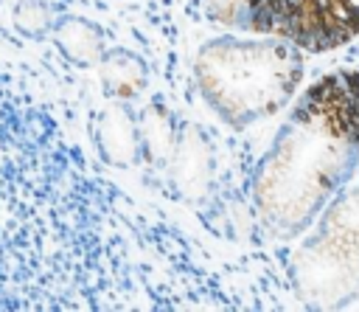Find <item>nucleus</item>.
I'll return each mask as SVG.
<instances>
[{
	"mask_svg": "<svg viewBox=\"0 0 359 312\" xmlns=\"http://www.w3.org/2000/svg\"><path fill=\"white\" fill-rule=\"evenodd\" d=\"M359 166V70L317 79L294 104L252 177V202L272 236L309 230Z\"/></svg>",
	"mask_w": 359,
	"mask_h": 312,
	"instance_id": "obj_1",
	"label": "nucleus"
},
{
	"mask_svg": "<svg viewBox=\"0 0 359 312\" xmlns=\"http://www.w3.org/2000/svg\"><path fill=\"white\" fill-rule=\"evenodd\" d=\"M303 51L278 37H216L194 62L205 104L230 126L241 129L278 112L303 82Z\"/></svg>",
	"mask_w": 359,
	"mask_h": 312,
	"instance_id": "obj_2",
	"label": "nucleus"
},
{
	"mask_svg": "<svg viewBox=\"0 0 359 312\" xmlns=\"http://www.w3.org/2000/svg\"><path fill=\"white\" fill-rule=\"evenodd\" d=\"M208 8L224 25L286 39L309 53L359 34V0H208Z\"/></svg>",
	"mask_w": 359,
	"mask_h": 312,
	"instance_id": "obj_3",
	"label": "nucleus"
},
{
	"mask_svg": "<svg viewBox=\"0 0 359 312\" xmlns=\"http://www.w3.org/2000/svg\"><path fill=\"white\" fill-rule=\"evenodd\" d=\"M294 287L306 306L334 309L359 295V230L331 219H317L294 259Z\"/></svg>",
	"mask_w": 359,
	"mask_h": 312,
	"instance_id": "obj_4",
	"label": "nucleus"
},
{
	"mask_svg": "<svg viewBox=\"0 0 359 312\" xmlns=\"http://www.w3.org/2000/svg\"><path fill=\"white\" fill-rule=\"evenodd\" d=\"M95 143L101 157L109 166H132L143 149L140 143V124L135 121V115L129 112V107H123L121 101L109 104L107 110H101L98 124H95Z\"/></svg>",
	"mask_w": 359,
	"mask_h": 312,
	"instance_id": "obj_5",
	"label": "nucleus"
},
{
	"mask_svg": "<svg viewBox=\"0 0 359 312\" xmlns=\"http://www.w3.org/2000/svg\"><path fill=\"white\" fill-rule=\"evenodd\" d=\"M210 149L205 135L196 126H182L180 138L174 141L168 166H171V177L177 183L180 191H185L188 197H199L208 188L210 180Z\"/></svg>",
	"mask_w": 359,
	"mask_h": 312,
	"instance_id": "obj_6",
	"label": "nucleus"
},
{
	"mask_svg": "<svg viewBox=\"0 0 359 312\" xmlns=\"http://www.w3.org/2000/svg\"><path fill=\"white\" fill-rule=\"evenodd\" d=\"M53 39L59 45V51L76 62V65H98L104 59V34L95 22L76 17V14H65L53 22Z\"/></svg>",
	"mask_w": 359,
	"mask_h": 312,
	"instance_id": "obj_7",
	"label": "nucleus"
},
{
	"mask_svg": "<svg viewBox=\"0 0 359 312\" xmlns=\"http://www.w3.org/2000/svg\"><path fill=\"white\" fill-rule=\"evenodd\" d=\"M98 70H101L104 90L118 101L135 98L146 87V65L140 56H135L129 51L104 53V59L98 62Z\"/></svg>",
	"mask_w": 359,
	"mask_h": 312,
	"instance_id": "obj_8",
	"label": "nucleus"
},
{
	"mask_svg": "<svg viewBox=\"0 0 359 312\" xmlns=\"http://www.w3.org/2000/svg\"><path fill=\"white\" fill-rule=\"evenodd\" d=\"M53 22H56V20H53L50 8H48L42 0H17V6H14V25H17L22 34L39 37V34L50 31Z\"/></svg>",
	"mask_w": 359,
	"mask_h": 312,
	"instance_id": "obj_9",
	"label": "nucleus"
}]
</instances>
